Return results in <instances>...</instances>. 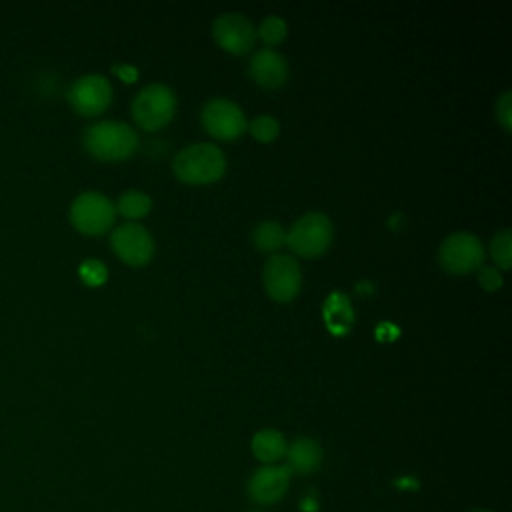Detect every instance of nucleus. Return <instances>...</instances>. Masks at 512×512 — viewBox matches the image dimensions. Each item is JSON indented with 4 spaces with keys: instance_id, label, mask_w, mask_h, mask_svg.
I'll return each mask as SVG.
<instances>
[{
    "instance_id": "a211bd4d",
    "label": "nucleus",
    "mask_w": 512,
    "mask_h": 512,
    "mask_svg": "<svg viewBox=\"0 0 512 512\" xmlns=\"http://www.w3.org/2000/svg\"><path fill=\"white\" fill-rule=\"evenodd\" d=\"M114 208H116L118 214H122L124 218H130V222H132V220H138V218H142L150 212L152 198L146 192H140V190H126V192L120 194Z\"/></svg>"
},
{
    "instance_id": "b1692460",
    "label": "nucleus",
    "mask_w": 512,
    "mask_h": 512,
    "mask_svg": "<svg viewBox=\"0 0 512 512\" xmlns=\"http://www.w3.org/2000/svg\"><path fill=\"white\" fill-rule=\"evenodd\" d=\"M478 282H480V286H482L484 290L494 292V290H498V288L502 286L504 280H502V274H500L498 268L480 266V268H478Z\"/></svg>"
},
{
    "instance_id": "f3484780",
    "label": "nucleus",
    "mask_w": 512,
    "mask_h": 512,
    "mask_svg": "<svg viewBox=\"0 0 512 512\" xmlns=\"http://www.w3.org/2000/svg\"><path fill=\"white\" fill-rule=\"evenodd\" d=\"M252 244L260 252H276L280 246L286 244V230L276 220H264L254 228Z\"/></svg>"
},
{
    "instance_id": "20e7f679",
    "label": "nucleus",
    "mask_w": 512,
    "mask_h": 512,
    "mask_svg": "<svg viewBox=\"0 0 512 512\" xmlns=\"http://www.w3.org/2000/svg\"><path fill=\"white\" fill-rule=\"evenodd\" d=\"M176 112V94L170 86L154 82L144 86L132 100V118L144 130L164 128Z\"/></svg>"
},
{
    "instance_id": "6e6552de",
    "label": "nucleus",
    "mask_w": 512,
    "mask_h": 512,
    "mask_svg": "<svg viewBox=\"0 0 512 512\" xmlns=\"http://www.w3.org/2000/svg\"><path fill=\"white\" fill-rule=\"evenodd\" d=\"M200 120H202L204 130L218 140H234L248 126L242 108L228 98L208 100L202 106Z\"/></svg>"
},
{
    "instance_id": "f257e3e1",
    "label": "nucleus",
    "mask_w": 512,
    "mask_h": 512,
    "mask_svg": "<svg viewBox=\"0 0 512 512\" xmlns=\"http://www.w3.org/2000/svg\"><path fill=\"white\" fill-rule=\"evenodd\" d=\"M84 148L96 160L120 162L130 158L138 148V132L120 120H102L90 124L82 136Z\"/></svg>"
},
{
    "instance_id": "39448f33",
    "label": "nucleus",
    "mask_w": 512,
    "mask_h": 512,
    "mask_svg": "<svg viewBox=\"0 0 512 512\" xmlns=\"http://www.w3.org/2000/svg\"><path fill=\"white\" fill-rule=\"evenodd\" d=\"M116 208L108 196L96 190L82 192L70 206V222L82 234H102L112 228Z\"/></svg>"
},
{
    "instance_id": "2eb2a0df",
    "label": "nucleus",
    "mask_w": 512,
    "mask_h": 512,
    "mask_svg": "<svg viewBox=\"0 0 512 512\" xmlns=\"http://www.w3.org/2000/svg\"><path fill=\"white\" fill-rule=\"evenodd\" d=\"M322 318L332 334L344 336L354 324V310L348 296L342 292H332L322 306Z\"/></svg>"
},
{
    "instance_id": "0eeeda50",
    "label": "nucleus",
    "mask_w": 512,
    "mask_h": 512,
    "mask_svg": "<svg viewBox=\"0 0 512 512\" xmlns=\"http://www.w3.org/2000/svg\"><path fill=\"white\" fill-rule=\"evenodd\" d=\"M266 294L276 302H290L302 288V270L294 256L272 254L262 270Z\"/></svg>"
},
{
    "instance_id": "aec40b11",
    "label": "nucleus",
    "mask_w": 512,
    "mask_h": 512,
    "mask_svg": "<svg viewBox=\"0 0 512 512\" xmlns=\"http://www.w3.org/2000/svg\"><path fill=\"white\" fill-rule=\"evenodd\" d=\"M286 32H288V26H286L284 18H280V16H266L260 22L256 34L268 46H276V44H280L286 38Z\"/></svg>"
},
{
    "instance_id": "423d86ee",
    "label": "nucleus",
    "mask_w": 512,
    "mask_h": 512,
    "mask_svg": "<svg viewBox=\"0 0 512 512\" xmlns=\"http://www.w3.org/2000/svg\"><path fill=\"white\" fill-rule=\"evenodd\" d=\"M438 260L450 274H468L482 266L484 246L480 238L470 232H452L442 240Z\"/></svg>"
},
{
    "instance_id": "1a4fd4ad",
    "label": "nucleus",
    "mask_w": 512,
    "mask_h": 512,
    "mask_svg": "<svg viewBox=\"0 0 512 512\" xmlns=\"http://www.w3.org/2000/svg\"><path fill=\"white\" fill-rule=\"evenodd\" d=\"M112 84L102 74H84L68 88L70 106L84 116L102 114L112 102Z\"/></svg>"
},
{
    "instance_id": "9b49d317",
    "label": "nucleus",
    "mask_w": 512,
    "mask_h": 512,
    "mask_svg": "<svg viewBox=\"0 0 512 512\" xmlns=\"http://www.w3.org/2000/svg\"><path fill=\"white\" fill-rule=\"evenodd\" d=\"M216 44L232 54H246L256 42L254 24L240 12H224L212 24Z\"/></svg>"
},
{
    "instance_id": "ddd939ff",
    "label": "nucleus",
    "mask_w": 512,
    "mask_h": 512,
    "mask_svg": "<svg viewBox=\"0 0 512 512\" xmlns=\"http://www.w3.org/2000/svg\"><path fill=\"white\" fill-rule=\"evenodd\" d=\"M288 72L286 58L272 48L256 50L248 62L250 78L262 88H280L288 80Z\"/></svg>"
},
{
    "instance_id": "393cba45",
    "label": "nucleus",
    "mask_w": 512,
    "mask_h": 512,
    "mask_svg": "<svg viewBox=\"0 0 512 512\" xmlns=\"http://www.w3.org/2000/svg\"><path fill=\"white\" fill-rule=\"evenodd\" d=\"M114 72H116V74H120L126 82H134V78H136V70H134V68H130V66H116V68H114Z\"/></svg>"
},
{
    "instance_id": "f8f14e48",
    "label": "nucleus",
    "mask_w": 512,
    "mask_h": 512,
    "mask_svg": "<svg viewBox=\"0 0 512 512\" xmlns=\"http://www.w3.org/2000/svg\"><path fill=\"white\" fill-rule=\"evenodd\" d=\"M290 484V468L278 464H266L258 468L248 480V496L256 504H274L278 502Z\"/></svg>"
},
{
    "instance_id": "4468645a",
    "label": "nucleus",
    "mask_w": 512,
    "mask_h": 512,
    "mask_svg": "<svg viewBox=\"0 0 512 512\" xmlns=\"http://www.w3.org/2000/svg\"><path fill=\"white\" fill-rule=\"evenodd\" d=\"M322 446L312 440V438H296L288 448H286V458H288V468L290 472L298 474H312L320 468L322 464Z\"/></svg>"
},
{
    "instance_id": "7ed1b4c3",
    "label": "nucleus",
    "mask_w": 512,
    "mask_h": 512,
    "mask_svg": "<svg viewBox=\"0 0 512 512\" xmlns=\"http://www.w3.org/2000/svg\"><path fill=\"white\" fill-rule=\"evenodd\" d=\"M332 222L322 212H306L286 232V244L302 258H316L324 254L332 242Z\"/></svg>"
},
{
    "instance_id": "4be33fe9",
    "label": "nucleus",
    "mask_w": 512,
    "mask_h": 512,
    "mask_svg": "<svg viewBox=\"0 0 512 512\" xmlns=\"http://www.w3.org/2000/svg\"><path fill=\"white\" fill-rule=\"evenodd\" d=\"M78 274H80V278H82L84 284H88V286H100V284L106 282L108 270H106V266H104L100 260L90 258V260H84V262L80 264Z\"/></svg>"
},
{
    "instance_id": "f03ea898",
    "label": "nucleus",
    "mask_w": 512,
    "mask_h": 512,
    "mask_svg": "<svg viewBox=\"0 0 512 512\" xmlns=\"http://www.w3.org/2000/svg\"><path fill=\"white\" fill-rule=\"evenodd\" d=\"M172 172L186 184H210L224 176L226 156L216 144L196 142L174 156Z\"/></svg>"
},
{
    "instance_id": "412c9836",
    "label": "nucleus",
    "mask_w": 512,
    "mask_h": 512,
    "mask_svg": "<svg viewBox=\"0 0 512 512\" xmlns=\"http://www.w3.org/2000/svg\"><path fill=\"white\" fill-rule=\"evenodd\" d=\"M246 130H250V134H252L258 142L268 144V142H272V140L278 136L280 124H278L276 118H272V116H268V114H262V116H256V118L246 126Z\"/></svg>"
},
{
    "instance_id": "5701e85b",
    "label": "nucleus",
    "mask_w": 512,
    "mask_h": 512,
    "mask_svg": "<svg viewBox=\"0 0 512 512\" xmlns=\"http://www.w3.org/2000/svg\"><path fill=\"white\" fill-rule=\"evenodd\" d=\"M496 120L506 132H510V126H512V92L510 90H504L496 100Z\"/></svg>"
},
{
    "instance_id": "9d476101",
    "label": "nucleus",
    "mask_w": 512,
    "mask_h": 512,
    "mask_svg": "<svg viewBox=\"0 0 512 512\" xmlns=\"http://www.w3.org/2000/svg\"><path fill=\"white\" fill-rule=\"evenodd\" d=\"M110 246H112L114 254L130 266H142V264L150 262V258L154 254L152 234L138 222L118 224L112 230Z\"/></svg>"
},
{
    "instance_id": "dca6fc26",
    "label": "nucleus",
    "mask_w": 512,
    "mask_h": 512,
    "mask_svg": "<svg viewBox=\"0 0 512 512\" xmlns=\"http://www.w3.org/2000/svg\"><path fill=\"white\" fill-rule=\"evenodd\" d=\"M250 446H252V454L264 464H276L280 458L286 456V448H288L282 432H278L274 428L258 430L252 436Z\"/></svg>"
},
{
    "instance_id": "6ab92c4d",
    "label": "nucleus",
    "mask_w": 512,
    "mask_h": 512,
    "mask_svg": "<svg viewBox=\"0 0 512 512\" xmlns=\"http://www.w3.org/2000/svg\"><path fill=\"white\" fill-rule=\"evenodd\" d=\"M490 256L500 270H508L512 266V250H510V230L504 228L496 232L490 240Z\"/></svg>"
},
{
    "instance_id": "a878e982",
    "label": "nucleus",
    "mask_w": 512,
    "mask_h": 512,
    "mask_svg": "<svg viewBox=\"0 0 512 512\" xmlns=\"http://www.w3.org/2000/svg\"><path fill=\"white\" fill-rule=\"evenodd\" d=\"M470 512H490V510H470Z\"/></svg>"
}]
</instances>
